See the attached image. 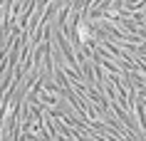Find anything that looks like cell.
Instances as JSON below:
<instances>
[{
	"instance_id": "cell-1",
	"label": "cell",
	"mask_w": 146,
	"mask_h": 141,
	"mask_svg": "<svg viewBox=\"0 0 146 141\" xmlns=\"http://www.w3.org/2000/svg\"><path fill=\"white\" fill-rule=\"evenodd\" d=\"M74 89H77V92H79V94H82V97H84V99H87V89H84V84H79V82H77V84H74ZM89 94H92V92H89ZM92 97H94V99H97V102L102 104V109H107V102L102 99L99 94H92Z\"/></svg>"
}]
</instances>
